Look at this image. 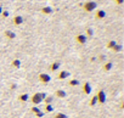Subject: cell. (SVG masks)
Returning <instances> with one entry per match:
<instances>
[{"label": "cell", "instance_id": "cell-1", "mask_svg": "<svg viewBox=\"0 0 124 118\" xmlns=\"http://www.w3.org/2000/svg\"><path fill=\"white\" fill-rule=\"evenodd\" d=\"M45 96H46L45 93H35V94L31 97V101H32V103H33L34 106H38L39 103H41V102L44 101Z\"/></svg>", "mask_w": 124, "mask_h": 118}, {"label": "cell", "instance_id": "cell-2", "mask_svg": "<svg viewBox=\"0 0 124 118\" xmlns=\"http://www.w3.org/2000/svg\"><path fill=\"white\" fill-rule=\"evenodd\" d=\"M96 8H97V4L95 1H93V0H89V1L84 3V5H83V9L85 12H93L96 10Z\"/></svg>", "mask_w": 124, "mask_h": 118}, {"label": "cell", "instance_id": "cell-3", "mask_svg": "<svg viewBox=\"0 0 124 118\" xmlns=\"http://www.w3.org/2000/svg\"><path fill=\"white\" fill-rule=\"evenodd\" d=\"M96 97H97V103L103 105L106 102V94H105L103 90H99L97 94H96Z\"/></svg>", "mask_w": 124, "mask_h": 118}, {"label": "cell", "instance_id": "cell-4", "mask_svg": "<svg viewBox=\"0 0 124 118\" xmlns=\"http://www.w3.org/2000/svg\"><path fill=\"white\" fill-rule=\"evenodd\" d=\"M38 79H39L40 83H43V84H47V83L51 80V77H50L49 74H46V73H40V74L38 76Z\"/></svg>", "mask_w": 124, "mask_h": 118}, {"label": "cell", "instance_id": "cell-5", "mask_svg": "<svg viewBox=\"0 0 124 118\" xmlns=\"http://www.w3.org/2000/svg\"><path fill=\"white\" fill-rule=\"evenodd\" d=\"M88 38L85 37V34H77L76 35V41L79 44V45H84L86 43Z\"/></svg>", "mask_w": 124, "mask_h": 118}, {"label": "cell", "instance_id": "cell-6", "mask_svg": "<svg viewBox=\"0 0 124 118\" xmlns=\"http://www.w3.org/2000/svg\"><path fill=\"white\" fill-rule=\"evenodd\" d=\"M68 77H70V72L66 71V70L57 73V79H60V80H63V79H66V78H68Z\"/></svg>", "mask_w": 124, "mask_h": 118}, {"label": "cell", "instance_id": "cell-7", "mask_svg": "<svg viewBox=\"0 0 124 118\" xmlns=\"http://www.w3.org/2000/svg\"><path fill=\"white\" fill-rule=\"evenodd\" d=\"M54 96H56V97H58V99H63V97L67 96V93H66L65 90H62V89H57V90L54 93Z\"/></svg>", "mask_w": 124, "mask_h": 118}, {"label": "cell", "instance_id": "cell-8", "mask_svg": "<svg viewBox=\"0 0 124 118\" xmlns=\"http://www.w3.org/2000/svg\"><path fill=\"white\" fill-rule=\"evenodd\" d=\"M31 111H32V112H33L38 118H41V117L44 116V112H41V111H40V108H39L38 106H33V107L31 108Z\"/></svg>", "mask_w": 124, "mask_h": 118}, {"label": "cell", "instance_id": "cell-9", "mask_svg": "<svg viewBox=\"0 0 124 118\" xmlns=\"http://www.w3.org/2000/svg\"><path fill=\"white\" fill-rule=\"evenodd\" d=\"M105 17H106V12L103 10H100L99 9V10L95 11V18L96 20H103Z\"/></svg>", "mask_w": 124, "mask_h": 118}, {"label": "cell", "instance_id": "cell-10", "mask_svg": "<svg viewBox=\"0 0 124 118\" xmlns=\"http://www.w3.org/2000/svg\"><path fill=\"white\" fill-rule=\"evenodd\" d=\"M91 85L88 83V82H85L84 84H83V93L85 94V95H90L91 94Z\"/></svg>", "mask_w": 124, "mask_h": 118}, {"label": "cell", "instance_id": "cell-11", "mask_svg": "<svg viewBox=\"0 0 124 118\" xmlns=\"http://www.w3.org/2000/svg\"><path fill=\"white\" fill-rule=\"evenodd\" d=\"M23 17L22 16H20V15H17V16H15L14 17V20H12V22H14V24L15 26H21L22 23H23Z\"/></svg>", "mask_w": 124, "mask_h": 118}, {"label": "cell", "instance_id": "cell-12", "mask_svg": "<svg viewBox=\"0 0 124 118\" xmlns=\"http://www.w3.org/2000/svg\"><path fill=\"white\" fill-rule=\"evenodd\" d=\"M4 35H5L8 39H10V40H14V39L16 38V33L12 32V31H5V32H4Z\"/></svg>", "mask_w": 124, "mask_h": 118}, {"label": "cell", "instance_id": "cell-13", "mask_svg": "<svg viewBox=\"0 0 124 118\" xmlns=\"http://www.w3.org/2000/svg\"><path fill=\"white\" fill-rule=\"evenodd\" d=\"M17 100L20 101V102H27L28 100H29V95L28 94H20L18 96H17Z\"/></svg>", "mask_w": 124, "mask_h": 118}, {"label": "cell", "instance_id": "cell-14", "mask_svg": "<svg viewBox=\"0 0 124 118\" xmlns=\"http://www.w3.org/2000/svg\"><path fill=\"white\" fill-rule=\"evenodd\" d=\"M60 66H61L60 62H58V61H55V62H52V63L50 65V71H51V72H56V71L60 68Z\"/></svg>", "mask_w": 124, "mask_h": 118}, {"label": "cell", "instance_id": "cell-15", "mask_svg": "<svg viewBox=\"0 0 124 118\" xmlns=\"http://www.w3.org/2000/svg\"><path fill=\"white\" fill-rule=\"evenodd\" d=\"M41 14H44V15H51L52 14V9L50 6H44V8H41Z\"/></svg>", "mask_w": 124, "mask_h": 118}, {"label": "cell", "instance_id": "cell-16", "mask_svg": "<svg viewBox=\"0 0 124 118\" xmlns=\"http://www.w3.org/2000/svg\"><path fill=\"white\" fill-rule=\"evenodd\" d=\"M52 101H54V96H51V95H46L43 102H44L45 105H52Z\"/></svg>", "mask_w": 124, "mask_h": 118}, {"label": "cell", "instance_id": "cell-17", "mask_svg": "<svg viewBox=\"0 0 124 118\" xmlns=\"http://www.w3.org/2000/svg\"><path fill=\"white\" fill-rule=\"evenodd\" d=\"M112 62H106V63H103V66H102V70L105 71V72H108V71H111L112 70Z\"/></svg>", "mask_w": 124, "mask_h": 118}, {"label": "cell", "instance_id": "cell-18", "mask_svg": "<svg viewBox=\"0 0 124 118\" xmlns=\"http://www.w3.org/2000/svg\"><path fill=\"white\" fill-rule=\"evenodd\" d=\"M11 66H12L14 68H20V67H21V61L17 60V58H15V60L11 62Z\"/></svg>", "mask_w": 124, "mask_h": 118}, {"label": "cell", "instance_id": "cell-19", "mask_svg": "<svg viewBox=\"0 0 124 118\" xmlns=\"http://www.w3.org/2000/svg\"><path fill=\"white\" fill-rule=\"evenodd\" d=\"M93 34H94V31H93V28L88 27V28L85 29V37H86V38H91V37H93Z\"/></svg>", "mask_w": 124, "mask_h": 118}, {"label": "cell", "instance_id": "cell-20", "mask_svg": "<svg viewBox=\"0 0 124 118\" xmlns=\"http://www.w3.org/2000/svg\"><path fill=\"white\" fill-rule=\"evenodd\" d=\"M116 44H117V43H116L114 40H109V41H108V43L106 44V47H107L108 50H112V49H113V47L116 46Z\"/></svg>", "mask_w": 124, "mask_h": 118}, {"label": "cell", "instance_id": "cell-21", "mask_svg": "<svg viewBox=\"0 0 124 118\" xmlns=\"http://www.w3.org/2000/svg\"><path fill=\"white\" fill-rule=\"evenodd\" d=\"M44 112H46V113L54 112V106L52 105H45L44 106Z\"/></svg>", "mask_w": 124, "mask_h": 118}, {"label": "cell", "instance_id": "cell-22", "mask_svg": "<svg viewBox=\"0 0 124 118\" xmlns=\"http://www.w3.org/2000/svg\"><path fill=\"white\" fill-rule=\"evenodd\" d=\"M68 85H70V87H78V85H79V80H78V79H71V80L68 82Z\"/></svg>", "mask_w": 124, "mask_h": 118}, {"label": "cell", "instance_id": "cell-23", "mask_svg": "<svg viewBox=\"0 0 124 118\" xmlns=\"http://www.w3.org/2000/svg\"><path fill=\"white\" fill-rule=\"evenodd\" d=\"M96 103H97V97H96V95H95V96L91 97V100H90V102H89V106H90V107H94Z\"/></svg>", "mask_w": 124, "mask_h": 118}, {"label": "cell", "instance_id": "cell-24", "mask_svg": "<svg viewBox=\"0 0 124 118\" xmlns=\"http://www.w3.org/2000/svg\"><path fill=\"white\" fill-rule=\"evenodd\" d=\"M112 51H114V52H119V51H122V45H120V44H116V46L112 49Z\"/></svg>", "mask_w": 124, "mask_h": 118}, {"label": "cell", "instance_id": "cell-25", "mask_svg": "<svg viewBox=\"0 0 124 118\" xmlns=\"http://www.w3.org/2000/svg\"><path fill=\"white\" fill-rule=\"evenodd\" d=\"M54 118H68L65 113H61V112H58V113H56L55 116H54Z\"/></svg>", "mask_w": 124, "mask_h": 118}, {"label": "cell", "instance_id": "cell-26", "mask_svg": "<svg viewBox=\"0 0 124 118\" xmlns=\"http://www.w3.org/2000/svg\"><path fill=\"white\" fill-rule=\"evenodd\" d=\"M113 1H114L117 5H122V4L124 3V0H113Z\"/></svg>", "mask_w": 124, "mask_h": 118}, {"label": "cell", "instance_id": "cell-27", "mask_svg": "<svg viewBox=\"0 0 124 118\" xmlns=\"http://www.w3.org/2000/svg\"><path fill=\"white\" fill-rule=\"evenodd\" d=\"M1 16H3L4 18L8 17V16H9V11H3V12H1Z\"/></svg>", "mask_w": 124, "mask_h": 118}, {"label": "cell", "instance_id": "cell-28", "mask_svg": "<svg viewBox=\"0 0 124 118\" xmlns=\"http://www.w3.org/2000/svg\"><path fill=\"white\" fill-rule=\"evenodd\" d=\"M99 60H100V61H103V55H100V56H99Z\"/></svg>", "mask_w": 124, "mask_h": 118}, {"label": "cell", "instance_id": "cell-29", "mask_svg": "<svg viewBox=\"0 0 124 118\" xmlns=\"http://www.w3.org/2000/svg\"><path fill=\"white\" fill-rule=\"evenodd\" d=\"M1 12H3V8L0 6V15H1Z\"/></svg>", "mask_w": 124, "mask_h": 118}]
</instances>
